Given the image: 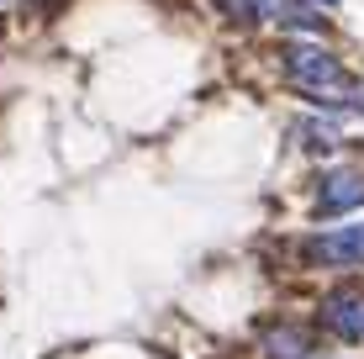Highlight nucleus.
<instances>
[{
    "mask_svg": "<svg viewBox=\"0 0 364 359\" xmlns=\"http://www.w3.org/2000/svg\"><path fill=\"white\" fill-rule=\"evenodd\" d=\"M280 64H285V80H291L306 101L364 111V85L348 80V69L338 64L328 48H317V43H285L280 48Z\"/></svg>",
    "mask_w": 364,
    "mask_h": 359,
    "instance_id": "f257e3e1",
    "label": "nucleus"
},
{
    "mask_svg": "<svg viewBox=\"0 0 364 359\" xmlns=\"http://www.w3.org/2000/svg\"><path fill=\"white\" fill-rule=\"evenodd\" d=\"M364 206V169H333L317 191V217H343Z\"/></svg>",
    "mask_w": 364,
    "mask_h": 359,
    "instance_id": "f03ea898",
    "label": "nucleus"
},
{
    "mask_svg": "<svg viewBox=\"0 0 364 359\" xmlns=\"http://www.w3.org/2000/svg\"><path fill=\"white\" fill-rule=\"evenodd\" d=\"M322 323H328L343 343L364 338V301H359L354 291H333L328 301H322Z\"/></svg>",
    "mask_w": 364,
    "mask_h": 359,
    "instance_id": "7ed1b4c3",
    "label": "nucleus"
},
{
    "mask_svg": "<svg viewBox=\"0 0 364 359\" xmlns=\"http://www.w3.org/2000/svg\"><path fill=\"white\" fill-rule=\"evenodd\" d=\"M311 259H322V264H364V222L359 227L322 232V238L311 243Z\"/></svg>",
    "mask_w": 364,
    "mask_h": 359,
    "instance_id": "20e7f679",
    "label": "nucleus"
},
{
    "mask_svg": "<svg viewBox=\"0 0 364 359\" xmlns=\"http://www.w3.org/2000/svg\"><path fill=\"white\" fill-rule=\"evenodd\" d=\"M264 11H274V21L285 27H322L317 6H301V0H264Z\"/></svg>",
    "mask_w": 364,
    "mask_h": 359,
    "instance_id": "39448f33",
    "label": "nucleus"
},
{
    "mask_svg": "<svg viewBox=\"0 0 364 359\" xmlns=\"http://www.w3.org/2000/svg\"><path fill=\"white\" fill-rule=\"evenodd\" d=\"M306 349H311V338H306L301 328H280V333L269 338V354H274V359H306Z\"/></svg>",
    "mask_w": 364,
    "mask_h": 359,
    "instance_id": "423d86ee",
    "label": "nucleus"
},
{
    "mask_svg": "<svg viewBox=\"0 0 364 359\" xmlns=\"http://www.w3.org/2000/svg\"><path fill=\"white\" fill-rule=\"evenodd\" d=\"M211 6H217L228 21H237V27H248V21L264 16V0H211Z\"/></svg>",
    "mask_w": 364,
    "mask_h": 359,
    "instance_id": "0eeeda50",
    "label": "nucleus"
},
{
    "mask_svg": "<svg viewBox=\"0 0 364 359\" xmlns=\"http://www.w3.org/2000/svg\"><path fill=\"white\" fill-rule=\"evenodd\" d=\"M311 6H328V11H338V6H343V0H311Z\"/></svg>",
    "mask_w": 364,
    "mask_h": 359,
    "instance_id": "6e6552de",
    "label": "nucleus"
}]
</instances>
